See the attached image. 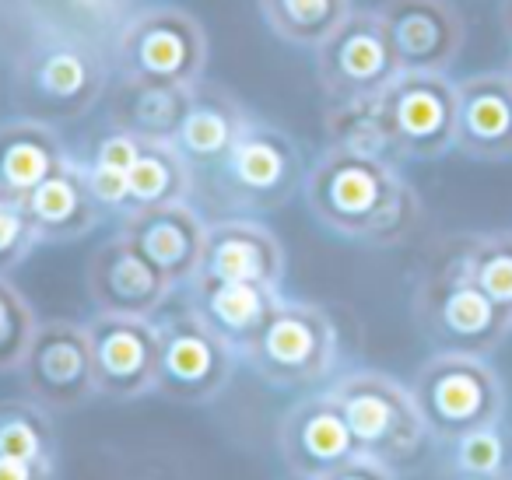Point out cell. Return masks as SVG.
<instances>
[{
  "label": "cell",
  "instance_id": "cell-1",
  "mask_svg": "<svg viewBox=\"0 0 512 480\" xmlns=\"http://www.w3.org/2000/svg\"><path fill=\"white\" fill-rule=\"evenodd\" d=\"M302 193L327 232L362 246H397L421 221V200L400 165L351 151H323L306 172Z\"/></svg>",
  "mask_w": 512,
  "mask_h": 480
},
{
  "label": "cell",
  "instance_id": "cell-2",
  "mask_svg": "<svg viewBox=\"0 0 512 480\" xmlns=\"http://www.w3.org/2000/svg\"><path fill=\"white\" fill-rule=\"evenodd\" d=\"M411 393L435 442H456L460 435L488 424H502L505 386L484 354L435 351L418 368Z\"/></svg>",
  "mask_w": 512,
  "mask_h": 480
},
{
  "label": "cell",
  "instance_id": "cell-3",
  "mask_svg": "<svg viewBox=\"0 0 512 480\" xmlns=\"http://www.w3.org/2000/svg\"><path fill=\"white\" fill-rule=\"evenodd\" d=\"M330 393L341 403L362 456L379 459L393 470L418 459V452L432 438L411 386L397 382L393 375L358 368V372L341 375L330 386Z\"/></svg>",
  "mask_w": 512,
  "mask_h": 480
},
{
  "label": "cell",
  "instance_id": "cell-4",
  "mask_svg": "<svg viewBox=\"0 0 512 480\" xmlns=\"http://www.w3.org/2000/svg\"><path fill=\"white\" fill-rule=\"evenodd\" d=\"M106 57L81 36H46L15 67V99L32 120H74L102 99Z\"/></svg>",
  "mask_w": 512,
  "mask_h": 480
},
{
  "label": "cell",
  "instance_id": "cell-5",
  "mask_svg": "<svg viewBox=\"0 0 512 480\" xmlns=\"http://www.w3.org/2000/svg\"><path fill=\"white\" fill-rule=\"evenodd\" d=\"M414 319H418L421 333L439 351L484 354V358L512 330L502 309L470 281V274L460 263V253L435 263L418 281V288H414Z\"/></svg>",
  "mask_w": 512,
  "mask_h": 480
},
{
  "label": "cell",
  "instance_id": "cell-6",
  "mask_svg": "<svg viewBox=\"0 0 512 480\" xmlns=\"http://www.w3.org/2000/svg\"><path fill=\"white\" fill-rule=\"evenodd\" d=\"M207 176H211L218 200L232 211H278L302 190L306 162H302L299 144L285 130H278L274 123L249 120L225 162Z\"/></svg>",
  "mask_w": 512,
  "mask_h": 480
},
{
  "label": "cell",
  "instance_id": "cell-7",
  "mask_svg": "<svg viewBox=\"0 0 512 480\" xmlns=\"http://www.w3.org/2000/svg\"><path fill=\"white\" fill-rule=\"evenodd\" d=\"M337 326L327 309L313 302L278 305L253 344L242 351L246 365L278 389H306L323 382L337 365Z\"/></svg>",
  "mask_w": 512,
  "mask_h": 480
},
{
  "label": "cell",
  "instance_id": "cell-8",
  "mask_svg": "<svg viewBox=\"0 0 512 480\" xmlns=\"http://www.w3.org/2000/svg\"><path fill=\"white\" fill-rule=\"evenodd\" d=\"M158 319V316H155ZM235 351L190 309H172L158 319V386L172 403L200 407L225 393Z\"/></svg>",
  "mask_w": 512,
  "mask_h": 480
},
{
  "label": "cell",
  "instance_id": "cell-9",
  "mask_svg": "<svg viewBox=\"0 0 512 480\" xmlns=\"http://www.w3.org/2000/svg\"><path fill=\"white\" fill-rule=\"evenodd\" d=\"M120 74L165 81V85H200L207 67L204 25L183 8H144L123 25L116 39Z\"/></svg>",
  "mask_w": 512,
  "mask_h": 480
},
{
  "label": "cell",
  "instance_id": "cell-10",
  "mask_svg": "<svg viewBox=\"0 0 512 480\" xmlns=\"http://www.w3.org/2000/svg\"><path fill=\"white\" fill-rule=\"evenodd\" d=\"M316 74L330 102L372 99L390 88L400 74L390 32L379 11L355 8L320 46H316Z\"/></svg>",
  "mask_w": 512,
  "mask_h": 480
},
{
  "label": "cell",
  "instance_id": "cell-11",
  "mask_svg": "<svg viewBox=\"0 0 512 480\" xmlns=\"http://www.w3.org/2000/svg\"><path fill=\"white\" fill-rule=\"evenodd\" d=\"M22 382L29 400L50 414H67L99 396L88 326L78 319H39L36 337L22 361Z\"/></svg>",
  "mask_w": 512,
  "mask_h": 480
},
{
  "label": "cell",
  "instance_id": "cell-12",
  "mask_svg": "<svg viewBox=\"0 0 512 480\" xmlns=\"http://www.w3.org/2000/svg\"><path fill=\"white\" fill-rule=\"evenodd\" d=\"M379 99L404 162H435L456 151V81L446 74L400 71Z\"/></svg>",
  "mask_w": 512,
  "mask_h": 480
},
{
  "label": "cell",
  "instance_id": "cell-13",
  "mask_svg": "<svg viewBox=\"0 0 512 480\" xmlns=\"http://www.w3.org/2000/svg\"><path fill=\"white\" fill-rule=\"evenodd\" d=\"M95 389L106 400H137L158 386V319L99 312L88 319Z\"/></svg>",
  "mask_w": 512,
  "mask_h": 480
},
{
  "label": "cell",
  "instance_id": "cell-14",
  "mask_svg": "<svg viewBox=\"0 0 512 480\" xmlns=\"http://www.w3.org/2000/svg\"><path fill=\"white\" fill-rule=\"evenodd\" d=\"M278 449L288 473L302 480H320L330 470L362 456L351 424L334 393H313L299 400L278 424Z\"/></svg>",
  "mask_w": 512,
  "mask_h": 480
},
{
  "label": "cell",
  "instance_id": "cell-15",
  "mask_svg": "<svg viewBox=\"0 0 512 480\" xmlns=\"http://www.w3.org/2000/svg\"><path fill=\"white\" fill-rule=\"evenodd\" d=\"M400 71L446 74L467 39L463 15L449 0H383L379 4Z\"/></svg>",
  "mask_w": 512,
  "mask_h": 480
},
{
  "label": "cell",
  "instance_id": "cell-16",
  "mask_svg": "<svg viewBox=\"0 0 512 480\" xmlns=\"http://www.w3.org/2000/svg\"><path fill=\"white\" fill-rule=\"evenodd\" d=\"M176 284L127 239L113 235L88 260V295L99 312L155 319L169 305Z\"/></svg>",
  "mask_w": 512,
  "mask_h": 480
},
{
  "label": "cell",
  "instance_id": "cell-17",
  "mask_svg": "<svg viewBox=\"0 0 512 480\" xmlns=\"http://www.w3.org/2000/svg\"><path fill=\"white\" fill-rule=\"evenodd\" d=\"M186 288V305L232 347L242 354L256 340V333L264 330L267 319L278 312L285 302L281 288L256 281H221V277L193 274Z\"/></svg>",
  "mask_w": 512,
  "mask_h": 480
},
{
  "label": "cell",
  "instance_id": "cell-18",
  "mask_svg": "<svg viewBox=\"0 0 512 480\" xmlns=\"http://www.w3.org/2000/svg\"><path fill=\"white\" fill-rule=\"evenodd\" d=\"M123 235L169 277L176 288H183L204 260L207 221L190 207V200L148 211L123 214Z\"/></svg>",
  "mask_w": 512,
  "mask_h": 480
},
{
  "label": "cell",
  "instance_id": "cell-19",
  "mask_svg": "<svg viewBox=\"0 0 512 480\" xmlns=\"http://www.w3.org/2000/svg\"><path fill=\"white\" fill-rule=\"evenodd\" d=\"M456 151L474 162L512 158V81L505 71L456 85Z\"/></svg>",
  "mask_w": 512,
  "mask_h": 480
},
{
  "label": "cell",
  "instance_id": "cell-20",
  "mask_svg": "<svg viewBox=\"0 0 512 480\" xmlns=\"http://www.w3.org/2000/svg\"><path fill=\"white\" fill-rule=\"evenodd\" d=\"M197 274L281 288V281H285V246L264 221L221 218L207 225L204 260H200Z\"/></svg>",
  "mask_w": 512,
  "mask_h": 480
},
{
  "label": "cell",
  "instance_id": "cell-21",
  "mask_svg": "<svg viewBox=\"0 0 512 480\" xmlns=\"http://www.w3.org/2000/svg\"><path fill=\"white\" fill-rule=\"evenodd\" d=\"M253 116L239 106L235 95H228L225 88L207 85L200 81L193 88V99L186 106V116L179 123L172 144L179 148V155L190 162L193 172H211L225 162V155L235 148V141L242 137V130L249 127Z\"/></svg>",
  "mask_w": 512,
  "mask_h": 480
},
{
  "label": "cell",
  "instance_id": "cell-22",
  "mask_svg": "<svg viewBox=\"0 0 512 480\" xmlns=\"http://www.w3.org/2000/svg\"><path fill=\"white\" fill-rule=\"evenodd\" d=\"M25 207H29V218L36 225L39 246L78 242L102 221V207L88 193L78 158H71L64 169L43 179L32 193H25Z\"/></svg>",
  "mask_w": 512,
  "mask_h": 480
},
{
  "label": "cell",
  "instance_id": "cell-23",
  "mask_svg": "<svg viewBox=\"0 0 512 480\" xmlns=\"http://www.w3.org/2000/svg\"><path fill=\"white\" fill-rule=\"evenodd\" d=\"M193 88L120 74L109 88V127L127 130L141 141H172L193 99Z\"/></svg>",
  "mask_w": 512,
  "mask_h": 480
},
{
  "label": "cell",
  "instance_id": "cell-24",
  "mask_svg": "<svg viewBox=\"0 0 512 480\" xmlns=\"http://www.w3.org/2000/svg\"><path fill=\"white\" fill-rule=\"evenodd\" d=\"M64 137L53 130V123L32 120V116H15L0 123V190L25 193L36 190L43 179L60 172L71 162Z\"/></svg>",
  "mask_w": 512,
  "mask_h": 480
},
{
  "label": "cell",
  "instance_id": "cell-25",
  "mask_svg": "<svg viewBox=\"0 0 512 480\" xmlns=\"http://www.w3.org/2000/svg\"><path fill=\"white\" fill-rule=\"evenodd\" d=\"M323 137H327V148L379 158V162H390V165L404 162L397 151V141L390 134V123H386L383 99L379 95H372V99L330 102L327 113H323Z\"/></svg>",
  "mask_w": 512,
  "mask_h": 480
},
{
  "label": "cell",
  "instance_id": "cell-26",
  "mask_svg": "<svg viewBox=\"0 0 512 480\" xmlns=\"http://www.w3.org/2000/svg\"><path fill=\"white\" fill-rule=\"evenodd\" d=\"M193 169L172 141H141L137 162L130 169V211H148L190 200Z\"/></svg>",
  "mask_w": 512,
  "mask_h": 480
},
{
  "label": "cell",
  "instance_id": "cell-27",
  "mask_svg": "<svg viewBox=\"0 0 512 480\" xmlns=\"http://www.w3.org/2000/svg\"><path fill=\"white\" fill-rule=\"evenodd\" d=\"M351 11V0H260L267 29L281 43L306 50H316Z\"/></svg>",
  "mask_w": 512,
  "mask_h": 480
},
{
  "label": "cell",
  "instance_id": "cell-28",
  "mask_svg": "<svg viewBox=\"0 0 512 480\" xmlns=\"http://www.w3.org/2000/svg\"><path fill=\"white\" fill-rule=\"evenodd\" d=\"M0 452L25 459V463L57 466L60 445L53 431L50 410L36 400H4L0 403Z\"/></svg>",
  "mask_w": 512,
  "mask_h": 480
},
{
  "label": "cell",
  "instance_id": "cell-29",
  "mask_svg": "<svg viewBox=\"0 0 512 480\" xmlns=\"http://www.w3.org/2000/svg\"><path fill=\"white\" fill-rule=\"evenodd\" d=\"M463 270L470 281L502 309L512 323V232H484L470 235L456 246Z\"/></svg>",
  "mask_w": 512,
  "mask_h": 480
},
{
  "label": "cell",
  "instance_id": "cell-30",
  "mask_svg": "<svg viewBox=\"0 0 512 480\" xmlns=\"http://www.w3.org/2000/svg\"><path fill=\"white\" fill-rule=\"evenodd\" d=\"M39 316L32 302L0 274V372H18L36 337Z\"/></svg>",
  "mask_w": 512,
  "mask_h": 480
},
{
  "label": "cell",
  "instance_id": "cell-31",
  "mask_svg": "<svg viewBox=\"0 0 512 480\" xmlns=\"http://www.w3.org/2000/svg\"><path fill=\"white\" fill-rule=\"evenodd\" d=\"M449 466L488 477H512V438L498 424L467 431L449 442Z\"/></svg>",
  "mask_w": 512,
  "mask_h": 480
},
{
  "label": "cell",
  "instance_id": "cell-32",
  "mask_svg": "<svg viewBox=\"0 0 512 480\" xmlns=\"http://www.w3.org/2000/svg\"><path fill=\"white\" fill-rule=\"evenodd\" d=\"M36 246H39V235L29 218L25 197L0 190V274L8 277L15 267H22Z\"/></svg>",
  "mask_w": 512,
  "mask_h": 480
},
{
  "label": "cell",
  "instance_id": "cell-33",
  "mask_svg": "<svg viewBox=\"0 0 512 480\" xmlns=\"http://www.w3.org/2000/svg\"><path fill=\"white\" fill-rule=\"evenodd\" d=\"M320 480H400L397 470L386 463H379V459L372 456H355L351 463L337 466V470H330L327 477Z\"/></svg>",
  "mask_w": 512,
  "mask_h": 480
},
{
  "label": "cell",
  "instance_id": "cell-34",
  "mask_svg": "<svg viewBox=\"0 0 512 480\" xmlns=\"http://www.w3.org/2000/svg\"><path fill=\"white\" fill-rule=\"evenodd\" d=\"M0 480H57V466L25 463V459L0 452Z\"/></svg>",
  "mask_w": 512,
  "mask_h": 480
},
{
  "label": "cell",
  "instance_id": "cell-35",
  "mask_svg": "<svg viewBox=\"0 0 512 480\" xmlns=\"http://www.w3.org/2000/svg\"><path fill=\"white\" fill-rule=\"evenodd\" d=\"M442 480H509V477H488V473H467V470L449 466V470L442 473Z\"/></svg>",
  "mask_w": 512,
  "mask_h": 480
},
{
  "label": "cell",
  "instance_id": "cell-36",
  "mask_svg": "<svg viewBox=\"0 0 512 480\" xmlns=\"http://www.w3.org/2000/svg\"><path fill=\"white\" fill-rule=\"evenodd\" d=\"M502 29H505V36H509V43H512V0H502Z\"/></svg>",
  "mask_w": 512,
  "mask_h": 480
},
{
  "label": "cell",
  "instance_id": "cell-37",
  "mask_svg": "<svg viewBox=\"0 0 512 480\" xmlns=\"http://www.w3.org/2000/svg\"><path fill=\"white\" fill-rule=\"evenodd\" d=\"M505 74H509V81H512V60H509V67H505Z\"/></svg>",
  "mask_w": 512,
  "mask_h": 480
},
{
  "label": "cell",
  "instance_id": "cell-38",
  "mask_svg": "<svg viewBox=\"0 0 512 480\" xmlns=\"http://www.w3.org/2000/svg\"><path fill=\"white\" fill-rule=\"evenodd\" d=\"M292 480H302V477H292Z\"/></svg>",
  "mask_w": 512,
  "mask_h": 480
},
{
  "label": "cell",
  "instance_id": "cell-39",
  "mask_svg": "<svg viewBox=\"0 0 512 480\" xmlns=\"http://www.w3.org/2000/svg\"><path fill=\"white\" fill-rule=\"evenodd\" d=\"M509 480H512V477H509Z\"/></svg>",
  "mask_w": 512,
  "mask_h": 480
}]
</instances>
